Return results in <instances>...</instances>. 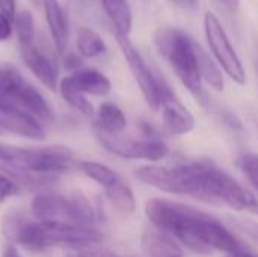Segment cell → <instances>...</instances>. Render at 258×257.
<instances>
[{
  "label": "cell",
  "instance_id": "cell-1",
  "mask_svg": "<svg viewBox=\"0 0 258 257\" xmlns=\"http://www.w3.org/2000/svg\"><path fill=\"white\" fill-rule=\"evenodd\" d=\"M74 165V155L65 145L23 148L0 142V173L11 177L17 185L29 173L56 177L68 173Z\"/></svg>",
  "mask_w": 258,
  "mask_h": 257
},
{
  "label": "cell",
  "instance_id": "cell-2",
  "mask_svg": "<svg viewBox=\"0 0 258 257\" xmlns=\"http://www.w3.org/2000/svg\"><path fill=\"white\" fill-rule=\"evenodd\" d=\"M156 45L160 55L168 59L171 68L186 89L201 106H207L209 97L203 86V79L198 68L195 41L180 29H168L160 30L156 35Z\"/></svg>",
  "mask_w": 258,
  "mask_h": 257
},
{
  "label": "cell",
  "instance_id": "cell-3",
  "mask_svg": "<svg viewBox=\"0 0 258 257\" xmlns=\"http://www.w3.org/2000/svg\"><path fill=\"white\" fill-rule=\"evenodd\" d=\"M0 111L23 112L41 124L54 120L53 109L44 95L11 64H0Z\"/></svg>",
  "mask_w": 258,
  "mask_h": 257
},
{
  "label": "cell",
  "instance_id": "cell-4",
  "mask_svg": "<svg viewBox=\"0 0 258 257\" xmlns=\"http://www.w3.org/2000/svg\"><path fill=\"white\" fill-rule=\"evenodd\" d=\"M204 32L207 44L219 67H222V70L230 76V79H233L239 85H243L246 82L243 64L237 52L234 50L219 17L212 11H207L204 15Z\"/></svg>",
  "mask_w": 258,
  "mask_h": 257
},
{
  "label": "cell",
  "instance_id": "cell-5",
  "mask_svg": "<svg viewBox=\"0 0 258 257\" xmlns=\"http://www.w3.org/2000/svg\"><path fill=\"white\" fill-rule=\"evenodd\" d=\"M94 130L104 150L124 159H144L150 162H159L169 155L168 145L159 138L132 139L124 138L122 135L106 133L97 127H94Z\"/></svg>",
  "mask_w": 258,
  "mask_h": 257
},
{
  "label": "cell",
  "instance_id": "cell-6",
  "mask_svg": "<svg viewBox=\"0 0 258 257\" xmlns=\"http://www.w3.org/2000/svg\"><path fill=\"white\" fill-rule=\"evenodd\" d=\"M144 209L147 218L157 230L165 232L174 238H177L189 223L206 214L192 206L166 198H148Z\"/></svg>",
  "mask_w": 258,
  "mask_h": 257
},
{
  "label": "cell",
  "instance_id": "cell-7",
  "mask_svg": "<svg viewBox=\"0 0 258 257\" xmlns=\"http://www.w3.org/2000/svg\"><path fill=\"white\" fill-rule=\"evenodd\" d=\"M210 194L212 203H224L234 211H248L258 215L257 195L216 167L210 173Z\"/></svg>",
  "mask_w": 258,
  "mask_h": 257
},
{
  "label": "cell",
  "instance_id": "cell-8",
  "mask_svg": "<svg viewBox=\"0 0 258 257\" xmlns=\"http://www.w3.org/2000/svg\"><path fill=\"white\" fill-rule=\"evenodd\" d=\"M2 233L9 244L20 245L29 251H42L48 248L42 224L20 212H9L5 215Z\"/></svg>",
  "mask_w": 258,
  "mask_h": 257
},
{
  "label": "cell",
  "instance_id": "cell-9",
  "mask_svg": "<svg viewBox=\"0 0 258 257\" xmlns=\"http://www.w3.org/2000/svg\"><path fill=\"white\" fill-rule=\"evenodd\" d=\"M116 42L127 61V65L145 98L148 106L153 111H157L160 108L159 103V86H157V77L153 74V71L148 68L147 62L144 61L142 55L138 52V48L133 45L128 36H115Z\"/></svg>",
  "mask_w": 258,
  "mask_h": 257
},
{
  "label": "cell",
  "instance_id": "cell-10",
  "mask_svg": "<svg viewBox=\"0 0 258 257\" xmlns=\"http://www.w3.org/2000/svg\"><path fill=\"white\" fill-rule=\"evenodd\" d=\"M157 77L159 86V103L162 108L163 124L172 135H186L194 130L195 118L190 111L177 98L169 85L163 80V77Z\"/></svg>",
  "mask_w": 258,
  "mask_h": 257
},
{
  "label": "cell",
  "instance_id": "cell-11",
  "mask_svg": "<svg viewBox=\"0 0 258 257\" xmlns=\"http://www.w3.org/2000/svg\"><path fill=\"white\" fill-rule=\"evenodd\" d=\"M30 209L35 220L39 223L68 221V201L67 195L62 194H54L48 191L39 192L32 198Z\"/></svg>",
  "mask_w": 258,
  "mask_h": 257
},
{
  "label": "cell",
  "instance_id": "cell-12",
  "mask_svg": "<svg viewBox=\"0 0 258 257\" xmlns=\"http://www.w3.org/2000/svg\"><path fill=\"white\" fill-rule=\"evenodd\" d=\"M21 58L26 64V67L30 70V73L48 89L56 91L59 88V77H57V67L54 62L42 53L38 47H23L21 48Z\"/></svg>",
  "mask_w": 258,
  "mask_h": 257
},
{
  "label": "cell",
  "instance_id": "cell-13",
  "mask_svg": "<svg viewBox=\"0 0 258 257\" xmlns=\"http://www.w3.org/2000/svg\"><path fill=\"white\" fill-rule=\"evenodd\" d=\"M42 8L54 48L59 55H63L70 41V26L67 15L59 0H42Z\"/></svg>",
  "mask_w": 258,
  "mask_h": 257
},
{
  "label": "cell",
  "instance_id": "cell-14",
  "mask_svg": "<svg viewBox=\"0 0 258 257\" xmlns=\"http://www.w3.org/2000/svg\"><path fill=\"white\" fill-rule=\"evenodd\" d=\"M0 129L3 132H11L27 139H35V141L45 139V132L42 124L23 112L0 111Z\"/></svg>",
  "mask_w": 258,
  "mask_h": 257
},
{
  "label": "cell",
  "instance_id": "cell-15",
  "mask_svg": "<svg viewBox=\"0 0 258 257\" xmlns=\"http://www.w3.org/2000/svg\"><path fill=\"white\" fill-rule=\"evenodd\" d=\"M141 247L148 257H183L181 247L174 238L160 230H147L141 238Z\"/></svg>",
  "mask_w": 258,
  "mask_h": 257
},
{
  "label": "cell",
  "instance_id": "cell-16",
  "mask_svg": "<svg viewBox=\"0 0 258 257\" xmlns=\"http://www.w3.org/2000/svg\"><path fill=\"white\" fill-rule=\"evenodd\" d=\"M70 79L74 83V86L85 95L89 94V95L104 97L112 89V83L109 77L95 68H82L79 71H74L70 76Z\"/></svg>",
  "mask_w": 258,
  "mask_h": 257
},
{
  "label": "cell",
  "instance_id": "cell-17",
  "mask_svg": "<svg viewBox=\"0 0 258 257\" xmlns=\"http://www.w3.org/2000/svg\"><path fill=\"white\" fill-rule=\"evenodd\" d=\"M135 176L142 183L153 186L159 191H163L168 194H180L172 170L157 167V165H145V167L136 168Z\"/></svg>",
  "mask_w": 258,
  "mask_h": 257
},
{
  "label": "cell",
  "instance_id": "cell-18",
  "mask_svg": "<svg viewBox=\"0 0 258 257\" xmlns=\"http://www.w3.org/2000/svg\"><path fill=\"white\" fill-rule=\"evenodd\" d=\"M103 9L110 20L115 36H128L133 27V12L127 0H101Z\"/></svg>",
  "mask_w": 258,
  "mask_h": 257
},
{
  "label": "cell",
  "instance_id": "cell-19",
  "mask_svg": "<svg viewBox=\"0 0 258 257\" xmlns=\"http://www.w3.org/2000/svg\"><path fill=\"white\" fill-rule=\"evenodd\" d=\"M94 127H97L106 133L122 135V132L127 127L125 114L115 103L104 101L100 105V108L97 111V123Z\"/></svg>",
  "mask_w": 258,
  "mask_h": 257
},
{
  "label": "cell",
  "instance_id": "cell-20",
  "mask_svg": "<svg viewBox=\"0 0 258 257\" xmlns=\"http://www.w3.org/2000/svg\"><path fill=\"white\" fill-rule=\"evenodd\" d=\"M68 201V221L79 224V226H86V227H94L95 223V212L91 204V201L85 197L83 192L74 191L70 195H67Z\"/></svg>",
  "mask_w": 258,
  "mask_h": 257
},
{
  "label": "cell",
  "instance_id": "cell-21",
  "mask_svg": "<svg viewBox=\"0 0 258 257\" xmlns=\"http://www.w3.org/2000/svg\"><path fill=\"white\" fill-rule=\"evenodd\" d=\"M195 53H197V61H198V68L201 79L213 89L216 91H224L225 82L222 71L219 68V64L198 44L195 42Z\"/></svg>",
  "mask_w": 258,
  "mask_h": 257
},
{
  "label": "cell",
  "instance_id": "cell-22",
  "mask_svg": "<svg viewBox=\"0 0 258 257\" xmlns=\"http://www.w3.org/2000/svg\"><path fill=\"white\" fill-rule=\"evenodd\" d=\"M106 197L109 200V203L115 208L116 212H119L121 215H130L136 211V198L135 194L132 191V188L124 183L121 179L112 185L110 188L106 189Z\"/></svg>",
  "mask_w": 258,
  "mask_h": 257
},
{
  "label": "cell",
  "instance_id": "cell-23",
  "mask_svg": "<svg viewBox=\"0 0 258 257\" xmlns=\"http://www.w3.org/2000/svg\"><path fill=\"white\" fill-rule=\"evenodd\" d=\"M76 45H77L79 55L85 59L97 58L107 50L103 38L91 27H80L77 30Z\"/></svg>",
  "mask_w": 258,
  "mask_h": 257
},
{
  "label": "cell",
  "instance_id": "cell-24",
  "mask_svg": "<svg viewBox=\"0 0 258 257\" xmlns=\"http://www.w3.org/2000/svg\"><path fill=\"white\" fill-rule=\"evenodd\" d=\"M59 92L62 95V98L74 109H77L80 114H83L85 117H92L94 115V106L92 103L86 98V95L83 92H80L74 83L71 82L70 76L63 77L59 82Z\"/></svg>",
  "mask_w": 258,
  "mask_h": 257
},
{
  "label": "cell",
  "instance_id": "cell-25",
  "mask_svg": "<svg viewBox=\"0 0 258 257\" xmlns=\"http://www.w3.org/2000/svg\"><path fill=\"white\" fill-rule=\"evenodd\" d=\"M77 167L80 168V171L89 177L91 180H94L95 183H98L100 186H103L104 189L110 188L112 185H115L119 177L118 174L107 165L100 164V162H94V161H82L77 164Z\"/></svg>",
  "mask_w": 258,
  "mask_h": 257
},
{
  "label": "cell",
  "instance_id": "cell-26",
  "mask_svg": "<svg viewBox=\"0 0 258 257\" xmlns=\"http://www.w3.org/2000/svg\"><path fill=\"white\" fill-rule=\"evenodd\" d=\"M14 30L17 33L20 48L33 45L35 39V20L33 14L29 9L18 11L14 18Z\"/></svg>",
  "mask_w": 258,
  "mask_h": 257
},
{
  "label": "cell",
  "instance_id": "cell-27",
  "mask_svg": "<svg viewBox=\"0 0 258 257\" xmlns=\"http://www.w3.org/2000/svg\"><path fill=\"white\" fill-rule=\"evenodd\" d=\"M239 167L248 177V180L254 185L258 191V155L257 153H248L239 159Z\"/></svg>",
  "mask_w": 258,
  "mask_h": 257
},
{
  "label": "cell",
  "instance_id": "cell-28",
  "mask_svg": "<svg viewBox=\"0 0 258 257\" xmlns=\"http://www.w3.org/2000/svg\"><path fill=\"white\" fill-rule=\"evenodd\" d=\"M228 223L237 229L239 232H242L245 236H248L251 241H254L258 244V221H252L248 218H228Z\"/></svg>",
  "mask_w": 258,
  "mask_h": 257
},
{
  "label": "cell",
  "instance_id": "cell-29",
  "mask_svg": "<svg viewBox=\"0 0 258 257\" xmlns=\"http://www.w3.org/2000/svg\"><path fill=\"white\" fill-rule=\"evenodd\" d=\"M18 192V185L8 176L0 173V203Z\"/></svg>",
  "mask_w": 258,
  "mask_h": 257
},
{
  "label": "cell",
  "instance_id": "cell-30",
  "mask_svg": "<svg viewBox=\"0 0 258 257\" xmlns=\"http://www.w3.org/2000/svg\"><path fill=\"white\" fill-rule=\"evenodd\" d=\"M77 257H119L118 254L101 248L100 245H92V247H86L82 250H77Z\"/></svg>",
  "mask_w": 258,
  "mask_h": 257
},
{
  "label": "cell",
  "instance_id": "cell-31",
  "mask_svg": "<svg viewBox=\"0 0 258 257\" xmlns=\"http://www.w3.org/2000/svg\"><path fill=\"white\" fill-rule=\"evenodd\" d=\"M12 30H14V23H12V20H9L8 17H5V15L0 12V42L9 39L11 35H12Z\"/></svg>",
  "mask_w": 258,
  "mask_h": 257
},
{
  "label": "cell",
  "instance_id": "cell-32",
  "mask_svg": "<svg viewBox=\"0 0 258 257\" xmlns=\"http://www.w3.org/2000/svg\"><path fill=\"white\" fill-rule=\"evenodd\" d=\"M0 12L8 17L9 20H12L14 23V18L17 15V2L15 0H0Z\"/></svg>",
  "mask_w": 258,
  "mask_h": 257
},
{
  "label": "cell",
  "instance_id": "cell-33",
  "mask_svg": "<svg viewBox=\"0 0 258 257\" xmlns=\"http://www.w3.org/2000/svg\"><path fill=\"white\" fill-rule=\"evenodd\" d=\"M63 64H65V67L68 70H73V73L79 71V70H82V56L80 55L77 56L76 53H70V55L65 56Z\"/></svg>",
  "mask_w": 258,
  "mask_h": 257
},
{
  "label": "cell",
  "instance_id": "cell-34",
  "mask_svg": "<svg viewBox=\"0 0 258 257\" xmlns=\"http://www.w3.org/2000/svg\"><path fill=\"white\" fill-rule=\"evenodd\" d=\"M3 257H23V256L20 254V251L17 250V247H15V245L8 244V245L5 247V250H3Z\"/></svg>",
  "mask_w": 258,
  "mask_h": 257
},
{
  "label": "cell",
  "instance_id": "cell-35",
  "mask_svg": "<svg viewBox=\"0 0 258 257\" xmlns=\"http://www.w3.org/2000/svg\"><path fill=\"white\" fill-rule=\"evenodd\" d=\"M171 2L183 9H190V8H195L197 5V0H171Z\"/></svg>",
  "mask_w": 258,
  "mask_h": 257
},
{
  "label": "cell",
  "instance_id": "cell-36",
  "mask_svg": "<svg viewBox=\"0 0 258 257\" xmlns=\"http://www.w3.org/2000/svg\"><path fill=\"white\" fill-rule=\"evenodd\" d=\"M221 5H224L228 11H236L239 8V3L240 0H219Z\"/></svg>",
  "mask_w": 258,
  "mask_h": 257
},
{
  "label": "cell",
  "instance_id": "cell-37",
  "mask_svg": "<svg viewBox=\"0 0 258 257\" xmlns=\"http://www.w3.org/2000/svg\"><path fill=\"white\" fill-rule=\"evenodd\" d=\"M227 257H257V256H255V254H252V253H249V251H245V250L239 248V250H236V251H233V253H228V256Z\"/></svg>",
  "mask_w": 258,
  "mask_h": 257
},
{
  "label": "cell",
  "instance_id": "cell-38",
  "mask_svg": "<svg viewBox=\"0 0 258 257\" xmlns=\"http://www.w3.org/2000/svg\"><path fill=\"white\" fill-rule=\"evenodd\" d=\"M0 133H5V132H3V130H2V129H0Z\"/></svg>",
  "mask_w": 258,
  "mask_h": 257
}]
</instances>
